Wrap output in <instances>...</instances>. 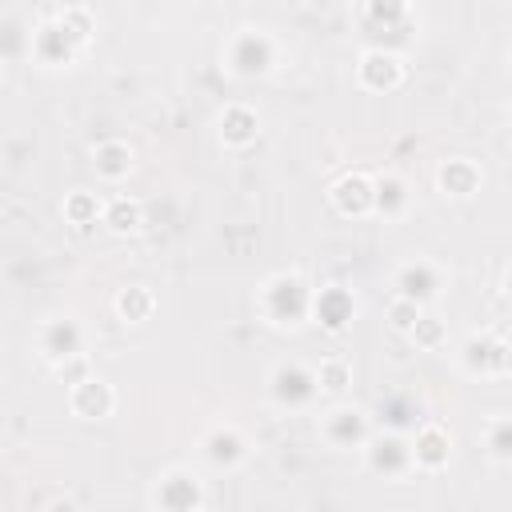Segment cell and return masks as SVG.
Here are the masks:
<instances>
[{
  "mask_svg": "<svg viewBox=\"0 0 512 512\" xmlns=\"http://www.w3.org/2000/svg\"><path fill=\"white\" fill-rule=\"evenodd\" d=\"M312 296H316V288H308L300 272H276V276H268L260 284L256 308H260V316L268 324L296 328V324L312 320Z\"/></svg>",
  "mask_w": 512,
  "mask_h": 512,
  "instance_id": "1",
  "label": "cell"
},
{
  "mask_svg": "<svg viewBox=\"0 0 512 512\" xmlns=\"http://www.w3.org/2000/svg\"><path fill=\"white\" fill-rule=\"evenodd\" d=\"M224 64H228V72H236L244 80L268 76L276 68V40L260 28H240L224 44Z\"/></svg>",
  "mask_w": 512,
  "mask_h": 512,
  "instance_id": "2",
  "label": "cell"
},
{
  "mask_svg": "<svg viewBox=\"0 0 512 512\" xmlns=\"http://www.w3.org/2000/svg\"><path fill=\"white\" fill-rule=\"evenodd\" d=\"M268 396H272V404L284 408V412H300V408H308V404L320 396L316 368H308V364H300V360H284V364H276L272 376H268Z\"/></svg>",
  "mask_w": 512,
  "mask_h": 512,
  "instance_id": "3",
  "label": "cell"
},
{
  "mask_svg": "<svg viewBox=\"0 0 512 512\" xmlns=\"http://www.w3.org/2000/svg\"><path fill=\"white\" fill-rule=\"evenodd\" d=\"M460 360H464V368L472 376H488V380L512 376V340L500 336L496 328H480V332H472L464 340Z\"/></svg>",
  "mask_w": 512,
  "mask_h": 512,
  "instance_id": "4",
  "label": "cell"
},
{
  "mask_svg": "<svg viewBox=\"0 0 512 512\" xmlns=\"http://www.w3.org/2000/svg\"><path fill=\"white\" fill-rule=\"evenodd\" d=\"M364 456H368V468H372L376 476H388V480H396V476H404V472L416 468V460H412V440H408L404 432H392V428L372 432L368 444H364Z\"/></svg>",
  "mask_w": 512,
  "mask_h": 512,
  "instance_id": "5",
  "label": "cell"
},
{
  "mask_svg": "<svg viewBox=\"0 0 512 512\" xmlns=\"http://www.w3.org/2000/svg\"><path fill=\"white\" fill-rule=\"evenodd\" d=\"M28 56H32L36 64H44V68H64V64H72V60L80 56V44L64 32V24H60L56 16H48V20H40V24L32 28V36H28Z\"/></svg>",
  "mask_w": 512,
  "mask_h": 512,
  "instance_id": "6",
  "label": "cell"
},
{
  "mask_svg": "<svg viewBox=\"0 0 512 512\" xmlns=\"http://www.w3.org/2000/svg\"><path fill=\"white\" fill-rule=\"evenodd\" d=\"M320 436L332 444V448H364L368 436H372V420L364 408H352V404H336L320 416Z\"/></svg>",
  "mask_w": 512,
  "mask_h": 512,
  "instance_id": "7",
  "label": "cell"
},
{
  "mask_svg": "<svg viewBox=\"0 0 512 512\" xmlns=\"http://www.w3.org/2000/svg\"><path fill=\"white\" fill-rule=\"evenodd\" d=\"M356 84L368 92H396L404 84V60L396 48H368L356 60Z\"/></svg>",
  "mask_w": 512,
  "mask_h": 512,
  "instance_id": "8",
  "label": "cell"
},
{
  "mask_svg": "<svg viewBox=\"0 0 512 512\" xmlns=\"http://www.w3.org/2000/svg\"><path fill=\"white\" fill-rule=\"evenodd\" d=\"M392 288H396V296L416 300L420 308H428V304L444 292V272H440V264H432V260H408V264L396 268Z\"/></svg>",
  "mask_w": 512,
  "mask_h": 512,
  "instance_id": "9",
  "label": "cell"
},
{
  "mask_svg": "<svg viewBox=\"0 0 512 512\" xmlns=\"http://www.w3.org/2000/svg\"><path fill=\"white\" fill-rule=\"evenodd\" d=\"M152 504L156 508H168V512H196L204 508V488H200V476L188 472V468H172L156 480L152 488Z\"/></svg>",
  "mask_w": 512,
  "mask_h": 512,
  "instance_id": "10",
  "label": "cell"
},
{
  "mask_svg": "<svg viewBox=\"0 0 512 512\" xmlns=\"http://www.w3.org/2000/svg\"><path fill=\"white\" fill-rule=\"evenodd\" d=\"M328 200L340 216H352V220H364L376 212V176H364V172H348L340 176L332 188H328Z\"/></svg>",
  "mask_w": 512,
  "mask_h": 512,
  "instance_id": "11",
  "label": "cell"
},
{
  "mask_svg": "<svg viewBox=\"0 0 512 512\" xmlns=\"http://www.w3.org/2000/svg\"><path fill=\"white\" fill-rule=\"evenodd\" d=\"M36 344H40V356L48 364H60L68 356H80L84 352V324L76 316H52V320H44Z\"/></svg>",
  "mask_w": 512,
  "mask_h": 512,
  "instance_id": "12",
  "label": "cell"
},
{
  "mask_svg": "<svg viewBox=\"0 0 512 512\" xmlns=\"http://www.w3.org/2000/svg\"><path fill=\"white\" fill-rule=\"evenodd\" d=\"M452 456V432L440 420H420L412 428V460L424 472H440Z\"/></svg>",
  "mask_w": 512,
  "mask_h": 512,
  "instance_id": "13",
  "label": "cell"
},
{
  "mask_svg": "<svg viewBox=\"0 0 512 512\" xmlns=\"http://www.w3.org/2000/svg\"><path fill=\"white\" fill-rule=\"evenodd\" d=\"M200 452L212 468H236V464L248 460V436L236 424H216V428L204 432Z\"/></svg>",
  "mask_w": 512,
  "mask_h": 512,
  "instance_id": "14",
  "label": "cell"
},
{
  "mask_svg": "<svg viewBox=\"0 0 512 512\" xmlns=\"http://www.w3.org/2000/svg\"><path fill=\"white\" fill-rule=\"evenodd\" d=\"M352 316H356V300H352V292H348L344 284H324V288H316V296H312V320H316L320 328L344 332V328L352 324Z\"/></svg>",
  "mask_w": 512,
  "mask_h": 512,
  "instance_id": "15",
  "label": "cell"
},
{
  "mask_svg": "<svg viewBox=\"0 0 512 512\" xmlns=\"http://www.w3.org/2000/svg\"><path fill=\"white\" fill-rule=\"evenodd\" d=\"M68 408H72V416H80V420H104V416H112V408H116V392H112L108 380H100V376L92 372L88 380H80V384L68 388Z\"/></svg>",
  "mask_w": 512,
  "mask_h": 512,
  "instance_id": "16",
  "label": "cell"
},
{
  "mask_svg": "<svg viewBox=\"0 0 512 512\" xmlns=\"http://www.w3.org/2000/svg\"><path fill=\"white\" fill-rule=\"evenodd\" d=\"M360 20H364V28L392 32L396 40H408V32H412V0H364Z\"/></svg>",
  "mask_w": 512,
  "mask_h": 512,
  "instance_id": "17",
  "label": "cell"
},
{
  "mask_svg": "<svg viewBox=\"0 0 512 512\" xmlns=\"http://www.w3.org/2000/svg\"><path fill=\"white\" fill-rule=\"evenodd\" d=\"M436 184H440V192H444V196L468 200V196H476V192H480L484 172H480V164H476L472 156H448V160L436 168Z\"/></svg>",
  "mask_w": 512,
  "mask_h": 512,
  "instance_id": "18",
  "label": "cell"
},
{
  "mask_svg": "<svg viewBox=\"0 0 512 512\" xmlns=\"http://www.w3.org/2000/svg\"><path fill=\"white\" fill-rule=\"evenodd\" d=\"M216 124H220V144L224 148H248L260 136V116L248 104H228Z\"/></svg>",
  "mask_w": 512,
  "mask_h": 512,
  "instance_id": "19",
  "label": "cell"
},
{
  "mask_svg": "<svg viewBox=\"0 0 512 512\" xmlns=\"http://www.w3.org/2000/svg\"><path fill=\"white\" fill-rule=\"evenodd\" d=\"M92 168H96V176L108 180V184L124 180V176L132 172V144H128V140H100V144L92 148Z\"/></svg>",
  "mask_w": 512,
  "mask_h": 512,
  "instance_id": "20",
  "label": "cell"
},
{
  "mask_svg": "<svg viewBox=\"0 0 512 512\" xmlns=\"http://www.w3.org/2000/svg\"><path fill=\"white\" fill-rule=\"evenodd\" d=\"M376 420L380 428H392V432H412L424 416H420V404L408 396V392H388L380 404H376Z\"/></svg>",
  "mask_w": 512,
  "mask_h": 512,
  "instance_id": "21",
  "label": "cell"
},
{
  "mask_svg": "<svg viewBox=\"0 0 512 512\" xmlns=\"http://www.w3.org/2000/svg\"><path fill=\"white\" fill-rule=\"evenodd\" d=\"M408 200H412V192H408V180L404 176H396V172L376 176V216L396 220V216L408 212Z\"/></svg>",
  "mask_w": 512,
  "mask_h": 512,
  "instance_id": "22",
  "label": "cell"
},
{
  "mask_svg": "<svg viewBox=\"0 0 512 512\" xmlns=\"http://www.w3.org/2000/svg\"><path fill=\"white\" fill-rule=\"evenodd\" d=\"M152 308H156V296H152L144 284H132V288H124V292L116 296V316H120L124 324H144V320L152 316Z\"/></svg>",
  "mask_w": 512,
  "mask_h": 512,
  "instance_id": "23",
  "label": "cell"
},
{
  "mask_svg": "<svg viewBox=\"0 0 512 512\" xmlns=\"http://www.w3.org/2000/svg\"><path fill=\"white\" fill-rule=\"evenodd\" d=\"M104 200L96 196V192H72L68 200H64V220L68 224H76V228H92L96 220H104Z\"/></svg>",
  "mask_w": 512,
  "mask_h": 512,
  "instance_id": "24",
  "label": "cell"
},
{
  "mask_svg": "<svg viewBox=\"0 0 512 512\" xmlns=\"http://www.w3.org/2000/svg\"><path fill=\"white\" fill-rule=\"evenodd\" d=\"M100 224H108L116 236H128V232H136V228L144 224V208H140L136 200H128V196H116V200H108Z\"/></svg>",
  "mask_w": 512,
  "mask_h": 512,
  "instance_id": "25",
  "label": "cell"
},
{
  "mask_svg": "<svg viewBox=\"0 0 512 512\" xmlns=\"http://www.w3.org/2000/svg\"><path fill=\"white\" fill-rule=\"evenodd\" d=\"M484 452L496 464H512V412L508 416H492L484 424Z\"/></svg>",
  "mask_w": 512,
  "mask_h": 512,
  "instance_id": "26",
  "label": "cell"
},
{
  "mask_svg": "<svg viewBox=\"0 0 512 512\" xmlns=\"http://www.w3.org/2000/svg\"><path fill=\"white\" fill-rule=\"evenodd\" d=\"M316 380H320V392H324V396H340V392H348V384H352V364H348L344 356H324V360L316 364Z\"/></svg>",
  "mask_w": 512,
  "mask_h": 512,
  "instance_id": "27",
  "label": "cell"
},
{
  "mask_svg": "<svg viewBox=\"0 0 512 512\" xmlns=\"http://www.w3.org/2000/svg\"><path fill=\"white\" fill-rule=\"evenodd\" d=\"M56 20L64 24V32H68L80 48H84V44L92 40V32H96V16H92L84 4H68V8H60V12H56Z\"/></svg>",
  "mask_w": 512,
  "mask_h": 512,
  "instance_id": "28",
  "label": "cell"
},
{
  "mask_svg": "<svg viewBox=\"0 0 512 512\" xmlns=\"http://www.w3.org/2000/svg\"><path fill=\"white\" fill-rule=\"evenodd\" d=\"M412 344L416 348H424V352H436L440 344H444V320L440 316H432V312H420V320L412 324Z\"/></svg>",
  "mask_w": 512,
  "mask_h": 512,
  "instance_id": "29",
  "label": "cell"
},
{
  "mask_svg": "<svg viewBox=\"0 0 512 512\" xmlns=\"http://www.w3.org/2000/svg\"><path fill=\"white\" fill-rule=\"evenodd\" d=\"M420 312H424V308H420L416 300L392 296V304H388V324H392L396 332H404V336H408V332H412V324L420 320Z\"/></svg>",
  "mask_w": 512,
  "mask_h": 512,
  "instance_id": "30",
  "label": "cell"
},
{
  "mask_svg": "<svg viewBox=\"0 0 512 512\" xmlns=\"http://www.w3.org/2000/svg\"><path fill=\"white\" fill-rule=\"evenodd\" d=\"M52 368H56V376H60L68 388L92 376V364H88V356H84V352H80V356H68V360H60V364H52Z\"/></svg>",
  "mask_w": 512,
  "mask_h": 512,
  "instance_id": "31",
  "label": "cell"
},
{
  "mask_svg": "<svg viewBox=\"0 0 512 512\" xmlns=\"http://www.w3.org/2000/svg\"><path fill=\"white\" fill-rule=\"evenodd\" d=\"M500 288H504V296H508V300H512V264H508V268H504V280H500Z\"/></svg>",
  "mask_w": 512,
  "mask_h": 512,
  "instance_id": "32",
  "label": "cell"
}]
</instances>
